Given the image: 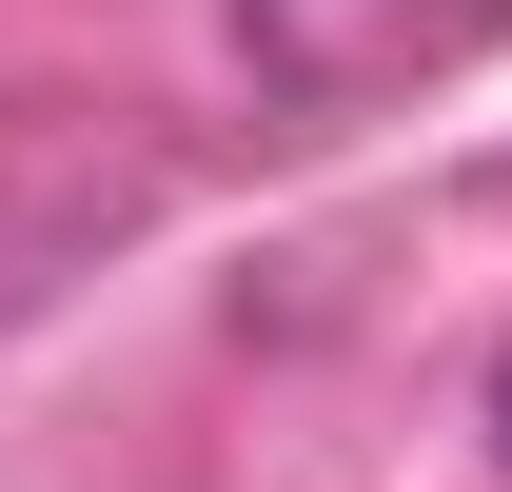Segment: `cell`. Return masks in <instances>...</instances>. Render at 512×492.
I'll return each mask as SVG.
<instances>
[{"instance_id": "1", "label": "cell", "mask_w": 512, "mask_h": 492, "mask_svg": "<svg viewBox=\"0 0 512 492\" xmlns=\"http://www.w3.org/2000/svg\"><path fill=\"white\" fill-rule=\"evenodd\" d=\"M512 0H237L256 79H296V99H355V79H414V60H473Z\"/></svg>"}, {"instance_id": "2", "label": "cell", "mask_w": 512, "mask_h": 492, "mask_svg": "<svg viewBox=\"0 0 512 492\" xmlns=\"http://www.w3.org/2000/svg\"><path fill=\"white\" fill-rule=\"evenodd\" d=\"M493 453H512V374H493Z\"/></svg>"}]
</instances>
